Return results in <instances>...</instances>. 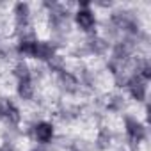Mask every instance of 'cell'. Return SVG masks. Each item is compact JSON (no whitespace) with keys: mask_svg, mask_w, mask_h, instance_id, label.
Wrapping results in <instances>:
<instances>
[{"mask_svg":"<svg viewBox=\"0 0 151 151\" xmlns=\"http://www.w3.org/2000/svg\"><path fill=\"white\" fill-rule=\"evenodd\" d=\"M29 137L37 146H48L55 137V128L50 121H39V123L32 124V130H30Z\"/></svg>","mask_w":151,"mask_h":151,"instance_id":"cell-1","label":"cell"},{"mask_svg":"<svg viewBox=\"0 0 151 151\" xmlns=\"http://www.w3.org/2000/svg\"><path fill=\"white\" fill-rule=\"evenodd\" d=\"M0 151H14V147H13V144H7V142H4L2 146H0Z\"/></svg>","mask_w":151,"mask_h":151,"instance_id":"cell-4","label":"cell"},{"mask_svg":"<svg viewBox=\"0 0 151 151\" xmlns=\"http://www.w3.org/2000/svg\"><path fill=\"white\" fill-rule=\"evenodd\" d=\"M66 151H80V149H78V147H75V146H71V147H68Z\"/></svg>","mask_w":151,"mask_h":151,"instance_id":"cell-6","label":"cell"},{"mask_svg":"<svg viewBox=\"0 0 151 151\" xmlns=\"http://www.w3.org/2000/svg\"><path fill=\"white\" fill-rule=\"evenodd\" d=\"M55 52H57V48H55V45L52 41H36L34 59L36 60H41V62H46Z\"/></svg>","mask_w":151,"mask_h":151,"instance_id":"cell-3","label":"cell"},{"mask_svg":"<svg viewBox=\"0 0 151 151\" xmlns=\"http://www.w3.org/2000/svg\"><path fill=\"white\" fill-rule=\"evenodd\" d=\"M29 151H45V146H34V147H30Z\"/></svg>","mask_w":151,"mask_h":151,"instance_id":"cell-5","label":"cell"},{"mask_svg":"<svg viewBox=\"0 0 151 151\" xmlns=\"http://www.w3.org/2000/svg\"><path fill=\"white\" fill-rule=\"evenodd\" d=\"M36 84L32 80H22L16 86V100L25 103V101H34L36 100Z\"/></svg>","mask_w":151,"mask_h":151,"instance_id":"cell-2","label":"cell"}]
</instances>
